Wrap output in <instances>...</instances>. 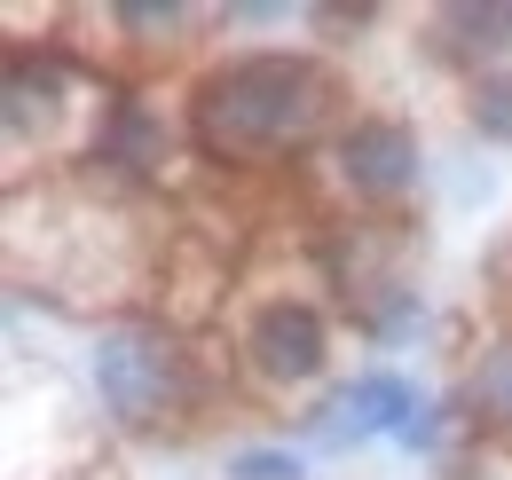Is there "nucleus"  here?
<instances>
[{
  "label": "nucleus",
  "instance_id": "423d86ee",
  "mask_svg": "<svg viewBox=\"0 0 512 480\" xmlns=\"http://www.w3.org/2000/svg\"><path fill=\"white\" fill-rule=\"evenodd\" d=\"M442 32L457 56H497V48H512V0H489V8H442Z\"/></svg>",
  "mask_w": 512,
  "mask_h": 480
},
{
  "label": "nucleus",
  "instance_id": "20e7f679",
  "mask_svg": "<svg viewBox=\"0 0 512 480\" xmlns=\"http://www.w3.org/2000/svg\"><path fill=\"white\" fill-rule=\"evenodd\" d=\"M245 355L276 386H308V378H323V362H331V323L308 300H268L245 323Z\"/></svg>",
  "mask_w": 512,
  "mask_h": 480
},
{
  "label": "nucleus",
  "instance_id": "39448f33",
  "mask_svg": "<svg viewBox=\"0 0 512 480\" xmlns=\"http://www.w3.org/2000/svg\"><path fill=\"white\" fill-rule=\"evenodd\" d=\"M426 418V394L410 386V378H394V370H371V378H355V386H339L331 402H323V418L308 425L323 449H347V441H379V433H410V425Z\"/></svg>",
  "mask_w": 512,
  "mask_h": 480
},
{
  "label": "nucleus",
  "instance_id": "6e6552de",
  "mask_svg": "<svg viewBox=\"0 0 512 480\" xmlns=\"http://www.w3.org/2000/svg\"><path fill=\"white\" fill-rule=\"evenodd\" d=\"M103 158H119V166H150V158H166L158 119H150L142 103H119V111H111V126H103Z\"/></svg>",
  "mask_w": 512,
  "mask_h": 480
},
{
  "label": "nucleus",
  "instance_id": "9d476101",
  "mask_svg": "<svg viewBox=\"0 0 512 480\" xmlns=\"http://www.w3.org/2000/svg\"><path fill=\"white\" fill-rule=\"evenodd\" d=\"M473 126L497 134V142H512V71H497V79L473 87Z\"/></svg>",
  "mask_w": 512,
  "mask_h": 480
},
{
  "label": "nucleus",
  "instance_id": "f03ea898",
  "mask_svg": "<svg viewBox=\"0 0 512 480\" xmlns=\"http://www.w3.org/2000/svg\"><path fill=\"white\" fill-rule=\"evenodd\" d=\"M95 394H103L111 425L150 433V425L182 402V355H174V339H158L150 323L103 331V339H95Z\"/></svg>",
  "mask_w": 512,
  "mask_h": 480
},
{
  "label": "nucleus",
  "instance_id": "0eeeda50",
  "mask_svg": "<svg viewBox=\"0 0 512 480\" xmlns=\"http://www.w3.org/2000/svg\"><path fill=\"white\" fill-rule=\"evenodd\" d=\"M465 402H473V418L512 433V339H497L489 355L473 362V378H465Z\"/></svg>",
  "mask_w": 512,
  "mask_h": 480
},
{
  "label": "nucleus",
  "instance_id": "f257e3e1",
  "mask_svg": "<svg viewBox=\"0 0 512 480\" xmlns=\"http://www.w3.org/2000/svg\"><path fill=\"white\" fill-rule=\"evenodd\" d=\"M331 111V79L308 56H237L221 63L190 103V134L221 166H268L300 150Z\"/></svg>",
  "mask_w": 512,
  "mask_h": 480
},
{
  "label": "nucleus",
  "instance_id": "9b49d317",
  "mask_svg": "<svg viewBox=\"0 0 512 480\" xmlns=\"http://www.w3.org/2000/svg\"><path fill=\"white\" fill-rule=\"evenodd\" d=\"M229 480H300V457L292 449H237Z\"/></svg>",
  "mask_w": 512,
  "mask_h": 480
},
{
  "label": "nucleus",
  "instance_id": "7ed1b4c3",
  "mask_svg": "<svg viewBox=\"0 0 512 480\" xmlns=\"http://www.w3.org/2000/svg\"><path fill=\"white\" fill-rule=\"evenodd\" d=\"M331 166L347 181V197H363V205H394V197H410L418 189V134L402 119H355L339 134V150H331Z\"/></svg>",
  "mask_w": 512,
  "mask_h": 480
},
{
  "label": "nucleus",
  "instance_id": "1a4fd4ad",
  "mask_svg": "<svg viewBox=\"0 0 512 480\" xmlns=\"http://www.w3.org/2000/svg\"><path fill=\"white\" fill-rule=\"evenodd\" d=\"M111 16L134 24V40H174V32L190 24V8H174V0H166V8H158V0H119Z\"/></svg>",
  "mask_w": 512,
  "mask_h": 480
}]
</instances>
